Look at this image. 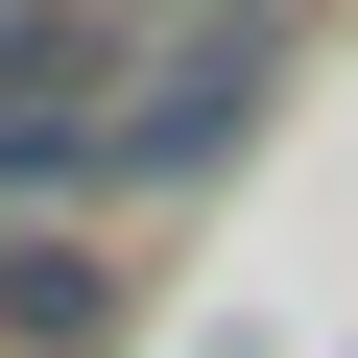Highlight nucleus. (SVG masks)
<instances>
[{"instance_id": "1", "label": "nucleus", "mask_w": 358, "mask_h": 358, "mask_svg": "<svg viewBox=\"0 0 358 358\" xmlns=\"http://www.w3.org/2000/svg\"><path fill=\"white\" fill-rule=\"evenodd\" d=\"M263 96H287V0H263V24H192V48H120L96 192H215V167L263 143Z\"/></svg>"}, {"instance_id": "2", "label": "nucleus", "mask_w": 358, "mask_h": 358, "mask_svg": "<svg viewBox=\"0 0 358 358\" xmlns=\"http://www.w3.org/2000/svg\"><path fill=\"white\" fill-rule=\"evenodd\" d=\"M0 358H120V263H96V215H0Z\"/></svg>"}, {"instance_id": "3", "label": "nucleus", "mask_w": 358, "mask_h": 358, "mask_svg": "<svg viewBox=\"0 0 358 358\" xmlns=\"http://www.w3.org/2000/svg\"><path fill=\"white\" fill-rule=\"evenodd\" d=\"M120 48H192V24H263V0H96Z\"/></svg>"}]
</instances>
